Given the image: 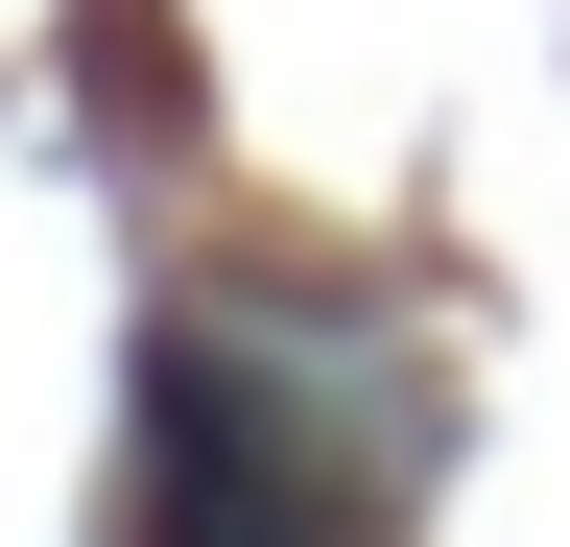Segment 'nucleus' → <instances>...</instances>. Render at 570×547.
<instances>
[{"label": "nucleus", "mask_w": 570, "mask_h": 547, "mask_svg": "<svg viewBox=\"0 0 570 547\" xmlns=\"http://www.w3.org/2000/svg\"><path fill=\"white\" fill-rule=\"evenodd\" d=\"M142 524H167V547H285V524H309V452L238 404V358H167V381H142Z\"/></svg>", "instance_id": "f257e3e1"}]
</instances>
